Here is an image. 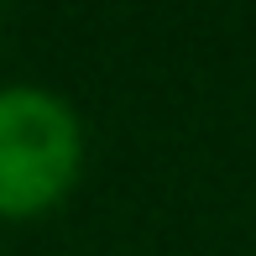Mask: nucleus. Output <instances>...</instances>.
<instances>
[{
	"mask_svg": "<svg viewBox=\"0 0 256 256\" xmlns=\"http://www.w3.org/2000/svg\"><path fill=\"white\" fill-rule=\"evenodd\" d=\"M84 178V120L42 84H0V220L52 214Z\"/></svg>",
	"mask_w": 256,
	"mask_h": 256,
	"instance_id": "obj_1",
	"label": "nucleus"
}]
</instances>
